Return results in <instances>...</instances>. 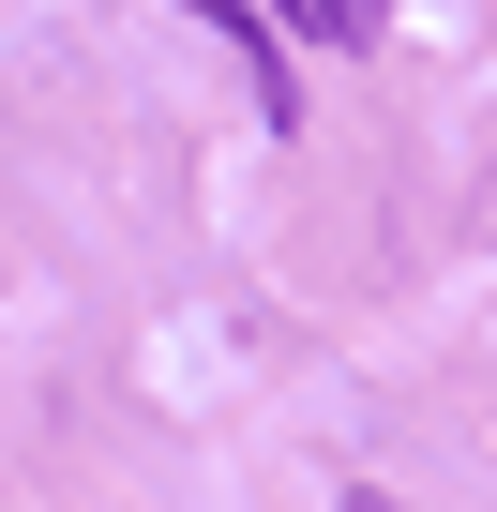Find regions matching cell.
<instances>
[{
	"mask_svg": "<svg viewBox=\"0 0 497 512\" xmlns=\"http://www.w3.org/2000/svg\"><path fill=\"white\" fill-rule=\"evenodd\" d=\"M377 16H392V0H302V31H317V46H377Z\"/></svg>",
	"mask_w": 497,
	"mask_h": 512,
	"instance_id": "cell-1",
	"label": "cell"
},
{
	"mask_svg": "<svg viewBox=\"0 0 497 512\" xmlns=\"http://www.w3.org/2000/svg\"><path fill=\"white\" fill-rule=\"evenodd\" d=\"M347 512H407V497H377V482H362V497H347Z\"/></svg>",
	"mask_w": 497,
	"mask_h": 512,
	"instance_id": "cell-2",
	"label": "cell"
}]
</instances>
